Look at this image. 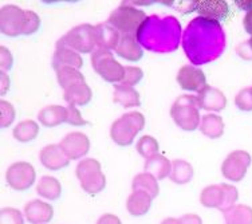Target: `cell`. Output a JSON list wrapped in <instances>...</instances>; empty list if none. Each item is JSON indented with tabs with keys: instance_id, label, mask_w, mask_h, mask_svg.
Listing matches in <instances>:
<instances>
[{
	"instance_id": "6da1fadb",
	"label": "cell",
	"mask_w": 252,
	"mask_h": 224,
	"mask_svg": "<svg viewBox=\"0 0 252 224\" xmlns=\"http://www.w3.org/2000/svg\"><path fill=\"white\" fill-rule=\"evenodd\" d=\"M181 46L194 66L214 62L225 49V32L218 20L197 16L183 31Z\"/></svg>"
},
{
	"instance_id": "7a4b0ae2",
	"label": "cell",
	"mask_w": 252,
	"mask_h": 224,
	"mask_svg": "<svg viewBox=\"0 0 252 224\" xmlns=\"http://www.w3.org/2000/svg\"><path fill=\"white\" fill-rule=\"evenodd\" d=\"M141 47L153 53H172L179 47L183 32L181 25L175 16L151 15L141 25L136 35Z\"/></svg>"
},
{
	"instance_id": "3957f363",
	"label": "cell",
	"mask_w": 252,
	"mask_h": 224,
	"mask_svg": "<svg viewBox=\"0 0 252 224\" xmlns=\"http://www.w3.org/2000/svg\"><path fill=\"white\" fill-rule=\"evenodd\" d=\"M200 103L197 96L184 94L177 97L172 107H170V117L173 118L176 125L181 128L185 132H193L200 127Z\"/></svg>"
},
{
	"instance_id": "277c9868",
	"label": "cell",
	"mask_w": 252,
	"mask_h": 224,
	"mask_svg": "<svg viewBox=\"0 0 252 224\" xmlns=\"http://www.w3.org/2000/svg\"><path fill=\"white\" fill-rule=\"evenodd\" d=\"M144 127H145V117L141 113H125L112 124L110 137L117 145L127 146L134 141L136 134L141 132Z\"/></svg>"
},
{
	"instance_id": "5b68a950",
	"label": "cell",
	"mask_w": 252,
	"mask_h": 224,
	"mask_svg": "<svg viewBox=\"0 0 252 224\" xmlns=\"http://www.w3.org/2000/svg\"><path fill=\"white\" fill-rule=\"evenodd\" d=\"M57 49L74 50L75 53H94L97 50V40H95V26L79 25L68 31L55 44Z\"/></svg>"
},
{
	"instance_id": "8992f818",
	"label": "cell",
	"mask_w": 252,
	"mask_h": 224,
	"mask_svg": "<svg viewBox=\"0 0 252 224\" xmlns=\"http://www.w3.org/2000/svg\"><path fill=\"white\" fill-rule=\"evenodd\" d=\"M146 18L148 15L144 11L122 3L110 14L106 23L113 26L121 35H137V31Z\"/></svg>"
},
{
	"instance_id": "52a82bcc",
	"label": "cell",
	"mask_w": 252,
	"mask_h": 224,
	"mask_svg": "<svg viewBox=\"0 0 252 224\" xmlns=\"http://www.w3.org/2000/svg\"><path fill=\"white\" fill-rule=\"evenodd\" d=\"M77 179L85 192L90 195H97L105 190L106 177L102 173L101 164L95 159H85L77 165Z\"/></svg>"
},
{
	"instance_id": "ba28073f",
	"label": "cell",
	"mask_w": 252,
	"mask_h": 224,
	"mask_svg": "<svg viewBox=\"0 0 252 224\" xmlns=\"http://www.w3.org/2000/svg\"><path fill=\"white\" fill-rule=\"evenodd\" d=\"M92 66L94 71L106 82H122L125 75V67L117 62L112 51L109 50H95L92 54Z\"/></svg>"
},
{
	"instance_id": "9c48e42d",
	"label": "cell",
	"mask_w": 252,
	"mask_h": 224,
	"mask_svg": "<svg viewBox=\"0 0 252 224\" xmlns=\"http://www.w3.org/2000/svg\"><path fill=\"white\" fill-rule=\"evenodd\" d=\"M27 12L14 4L3 5L0 10V30L7 36L25 35Z\"/></svg>"
},
{
	"instance_id": "30bf717a",
	"label": "cell",
	"mask_w": 252,
	"mask_h": 224,
	"mask_svg": "<svg viewBox=\"0 0 252 224\" xmlns=\"http://www.w3.org/2000/svg\"><path fill=\"white\" fill-rule=\"evenodd\" d=\"M35 179H36V172L34 166L26 161L14 162L5 172L7 184L15 191H27L34 184Z\"/></svg>"
},
{
	"instance_id": "8fae6325",
	"label": "cell",
	"mask_w": 252,
	"mask_h": 224,
	"mask_svg": "<svg viewBox=\"0 0 252 224\" xmlns=\"http://www.w3.org/2000/svg\"><path fill=\"white\" fill-rule=\"evenodd\" d=\"M251 164V156L246 151L231 152L221 164V173L231 181H242L246 177L248 166Z\"/></svg>"
},
{
	"instance_id": "7c38bea8",
	"label": "cell",
	"mask_w": 252,
	"mask_h": 224,
	"mask_svg": "<svg viewBox=\"0 0 252 224\" xmlns=\"http://www.w3.org/2000/svg\"><path fill=\"white\" fill-rule=\"evenodd\" d=\"M176 79L183 90L197 93V94L207 86V79H205V74L203 73V70L194 67L192 64H187L180 68Z\"/></svg>"
},
{
	"instance_id": "4fadbf2b",
	"label": "cell",
	"mask_w": 252,
	"mask_h": 224,
	"mask_svg": "<svg viewBox=\"0 0 252 224\" xmlns=\"http://www.w3.org/2000/svg\"><path fill=\"white\" fill-rule=\"evenodd\" d=\"M61 146L70 160H78L88 155L90 149V140L85 133L71 132L63 137Z\"/></svg>"
},
{
	"instance_id": "5bb4252c",
	"label": "cell",
	"mask_w": 252,
	"mask_h": 224,
	"mask_svg": "<svg viewBox=\"0 0 252 224\" xmlns=\"http://www.w3.org/2000/svg\"><path fill=\"white\" fill-rule=\"evenodd\" d=\"M39 160L44 168L50 171H59L70 164V159L63 152L61 144H50L39 153Z\"/></svg>"
},
{
	"instance_id": "9a60e30c",
	"label": "cell",
	"mask_w": 252,
	"mask_h": 224,
	"mask_svg": "<svg viewBox=\"0 0 252 224\" xmlns=\"http://www.w3.org/2000/svg\"><path fill=\"white\" fill-rule=\"evenodd\" d=\"M200 109L208 112H221L227 106V97L219 89L207 85L201 92L197 94Z\"/></svg>"
},
{
	"instance_id": "2e32d148",
	"label": "cell",
	"mask_w": 252,
	"mask_h": 224,
	"mask_svg": "<svg viewBox=\"0 0 252 224\" xmlns=\"http://www.w3.org/2000/svg\"><path fill=\"white\" fill-rule=\"evenodd\" d=\"M194 11L203 18L220 22L227 18L229 7L227 1L223 0H199L194 3Z\"/></svg>"
},
{
	"instance_id": "e0dca14e",
	"label": "cell",
	"mask_w": 252,
	"mask_h": 224,
	"mask_svg": "<svg viewBox=\"0 0 252 224\" xmlns=\"http://www.w3.org/2000/svg\"><path fill=\"white\" fill-rule=\"evenodd\" d=\"M25 216L31 224H46L53 219L54 210L49 203L35 199L25 205Z\"/></svg>"
},
{
	"instance_id": "ac0fdd59",
	"label": "cell",
	"mask_w": 252,
	"mask_h": 224,
	"mask_svg": "<svg viewBox=\"0 0 252 224\" xmlns=\"http://www.w3.org/2000/svg\"><path fill=\"white\" fill-rule=\"evenodd\" d=\"M95 40H97V50H116L121 34L109 23H101L95 26Z\"/></svg>"
},
{
	"instance_id": "d6986e66",
	"label": "cell",
	"mask_w": 252,
	"mask_h": 224,
	"mask_svg": "<svg viewBox=\"0 0 252 224\" xmlns=\"http://www.w3.org/2000/svg\"><path fill=\"white\" fill-rule=\"evenodd\" d=\"M114 51L118 57H121L126 61H131V62L140 61L144 55L142 47L138 43L136 35H121V40Z\"/></svg>"
},
{
	"instance_id": "ffe728a7",
	"label": "cell",
	"mask_w": 252,
	"mask_h": 224,
	"mask_svg": "<svg viewBox=\"0 0 252 224\" xmlns=\"http://www.w3.org/2000/svg\"><path fill=\"white\" fill-rule=\"evenodd\" d=\"M152 197L142 191H133L126 200V210L131 216H144L152 207Z\"/></svg>"
},
{
	"instance_id": "44dd1931",
	"label": "cell",
	"mask_w": 252,
	"mask_h": 224,
	"mask_svg": "<svg viewBox=\"0 0 252 224\" xmlns=\"http://www.w3.org/2000/svg\"><path fill=\"white\" fill-rule=\"evenodd\" d=\"M38 120L39 122H42L43 127H58L67 121V107L61 105H49L38 113Z\"/></svg>"
},
{
	"instance_id": "7402d4cb",
	"label": "cell",
	"mask_w": 252,
	"mask_h": 224,
	"mask_svg": "<svg viewBox=\"0 0 252 224\" xmlns=\"http://www.w3.org/2000/svg\"><path fill=\"white\" fill-rule=\"evenodd\" d=\"M82 64V57L71 49H57L53 55V68L55 71L61 67L81 68Z\"/></svg>"
},
{
	"instance_id": "603a6c76",
	"label": "cell",
	"mask_w": 252,
	"mask_h": 224,
	"mask_svg": "<svg viewBox=\"0 0 252 224\" xmlns=\"http://www.w3.org/2000/svg\"><path fill=\"white\" fill-rule=\"evenodd\" d=\"M146 173L155 176L157 180H164L165 177H169L172 172V162L162 155H156L145 161L144 165Z\"/></svg>"
},
{
	"instance_id": "cb8c5ba5",
	"label": "cell",
	"mask_w": 252,
	"mask_h": 224,
	"mask_svg": "<svg viewBox=\"0 0 252 224\" xmlns=\"http://www.w3.org/2000/svg\"><path fill=\"white\" fill-rule=\"evenodd\" d=\"M92 89L89 88L88 83L78 85V86H74V88L63 92V99L68 105H73V106H85L92 101Z\"/></svg>"
},
{
	"instance_id": "d4e9b609",
	"label": "cell",
	"mask_w": 252,
	"mask_h": 224,
	"mask_svg": "<svg viewBox=\"0 0 252 224\" xmlns=\"http://www.w3.org/2000/svg\"><path fill=\"white\" fill-rule=\"evenodd\" d=\"M114 102L120 103L124 107H136L140 106V94L136 89L126 86V85H116L113 93Z\"/></svg>"
},
{
	"instance_id": "484cf974",
	"label": "cell",
	"mask_w": 252,
	"mask_h": 224,
	"mask_svg": "<svg viewBox=\"0 0 252 224\" xmlns=\"http://www.w3.org/2000/svg\"><path fill=\"white\" fill-rule=\"evenodd\" d=\"M200 132L209 138H219L224 133L223 118L218 114H205L200 121Z\"/></svg>"
},
{
	"instance_id": "4316f807",
	"label": "cell",
	"mask_w": 252,
	"mask_h": 224,
	"mask_svg": "<svg viewBox=\"0 0 252 224\" xmlns=\"http://www.w3.org/2000/svg\"><path fill=\"white\" fill-rule=\"evenodd\" d=\"M131 190L133 191H142L148 195L151 196L152 199H155L158 195L160 192V188H158V180L156 179L155 176H152L151 173H140L137 175L134 179H133V183H131Z\"/></svg>"
},
{
	"instance_id": "83f0119b",
	"label": "cell",
	"mask_w": 252,
	"mask_h": 224,
	"mask_svg": "<svg viewBox=\"0 0 252 224\" xmlns=\"http://www.w3.org/2000/svg\"><path fill=\"white\" fill-rule=\"evenodd\" d=\"M36 192L40 197L47 200H57L62 193V185L53 176H43L36 185Z\"/></svg>"
},
{
	"instance_id": "f1b7e54d",
	"label": "cell",
	"mask_w": 252,
	"mask_h": 224,
	"mask_svg": "<svg viewBox=\"0 0 252 224\" xmlns=\"http://www.w3.org/2000/svg\"><path fill=\"white\" fill-rule=\"evenodd\" d=\"M57 79H58V83L63 90H68V89L74 88V86L86 83L83 74L75 67L58 68L57 70Z\"/></svg>"
},
{
	"instance_id": "f546056e",
	"label": "cell",
	"mask_w": 252,
	"mask_h": 224,
	"mask_svg": "<svg viewBox=\"0 0 252 224\" xmlns=\"http://www.w3.org/2000/svg\"><path fill=\"white\" fill-rule=\"evenodd\" d=\"M193 177V168L185 160H173L172 161V172L169 179L176 184H188Z\"/></svg>"
},
{
	"instance_id": "4dcf8cb0",
	"label": "cell",
	"mask_w": 252,
	"mask_h": 224,
	"mask_svg": "<svg viewBox=\"0 0 252 224\" xmlns=\"http://www.w3.org/2000/svg\"><path fill=\"white\" fill-rule=\"evenodd\" d=\"M227 224H252V208L244 204H235L224 212Z\"/></svg>"
},
{
	"instance_id": "1f68e13d",
	"label": "cell",
	"mask_w": 252,
	"mask_h": 224,
	"mask_svg": "<svg viewBox=\"0 0 252 224\" xmlns=\"http://www.w3.org/2000/svg\"><path fill=\"white\" fill-rule=\"evenodd\" d=\"M200 203L205 208H218L220 210L223 203V184L209 185L200 193Z\"/></svg>"
},
{
	"instance_id": "d6a6232c",
	"label": "cell",
	"mask_w": 252,
	"mask_h": 224,
	"mask_svg": "<svg viewBox=\"0 0 252 224\" xmlns=\"http://www.w3.org/2000/svg\"><path fill=\"white\" fill-rule=\"evenodd\" d=\"M15 140L19 142H30L36 138L39 133V125L32 120H25L19 122L14 129Z\"/></svg>"
},
{
	"instance_id": "836d02e7",
	"label": "cell",
	"mask_w": 252,
	"mask_h": 224,
	"mask_svg": "<svg viewBox=\"0 0 252 224\" xmlns=\"http://www.w3.org/2000/svg\"><path fill=\"white\" fill-rule=\"evenodd\" d=\"M137 152L140 153L141 156L145 157L146 160L151 157L158 155V142L155 137L152 136H142L137 142Z\"/></svg>"
},
{
	"instance_id": "e575fe53",
	"label": "cell",
	"mask_w": 252,
	"mask_h": 224,
	"mask_svg": "<svg viewBox=\"0 0 252 224\" xmlns=\"http://www.w3.org/2000/svg\"><path fill=\"white\" fill-rule=\"evenodd\" d=\"M239 197V192L236 190V187L229 184H223V203H221V207H220V211L221 212H225L229 208H232L236 200Z\"/></svg>"
},
{
	"instance_id": "d590c367",
	"label": "cell",
	"mask_w": 252,
	"mask_h": 224,
	"mask_svg": "<svg viewBox=\"0 0 252 224\" xmlns=\"http://www.w3.org/2000/svg\"><path fill=\"white\" fill-rule=\"evenodd\" d=\"M0 224H25V219L19 210L5 207L0 211Z\"/></svg>"
},
{
	"instance_id": "8d00e7d4",
	"label": "cell",
	"mask_w": 252,
	"mask_h": 224,
	"mask_svg": "<svg viewBox=\"0 0 252 224\" xmlns=\"http://www.w3.org/2000/svg\"><path fill=\"white\" fill-rule=\"evenodd\" d=\"M235 105L242 112H252V88L242 89L235 97Z\"/></svg>"
},
{
	"instance_id": "74e56055",
	"label": "cell",
	"mask_w": 252,
	"mask_h": 224,
	"mask_svg": "<svg viewBox=\"0 0 252 224\" xmlns=\"http://www.w3.org/2000/svg\"><path fill=\"white\" fill-rule=\"evenodd\" d=\"M144 77V71L140 67H134V66H127L125 67V75L122 79L121 85H126V86H136L137 83L141 82V79Z\"/></svg>"
},
{
	"instance_id": "f35d334b",
	"label": "cell",
	"mask_w": 252,
	"mask_h": 224,
	"mask_svg": "<svg viewBox=\"0 0 252 224\" xmlns=\"http://www.w3.org/2000/svg\"><path fill=\"white\" fill-rule=\"evenodd\" d=\"M0 121L1 128H8L15 120V107L8 101H0Z\"/></svg>"
},
{
	"instance_id": "ab89813d",
	"label": "cell",
	"mask_w": 252,
	"mask_h": 224,
	"mask_svg": "<svg viewBox=\"0 0 252 224\" xmlns=\"http://www.w3.org/2000/svg\"><path fill=\"white\" fill-rule=\"evenodd\" d=\"M26 12H27V23H26L25 35L35 34L40 27V19H39V16L35 14L34 11L26 10Z\"/></svg>"
},
{
	"instance_id": "60d3db41",
	"label": "cell",
	"mask_w": 252,
	"mask_h": 224,
	"mask_svg": "<svg viewBox=\"0 0 252 224\" xmlns=\"http://www.w3.org/2000/svg\"><path fill=\"white\" fill-rule=\"evenodd\" d=\"M66 122L70 125H75V127H82L86 124V121L81 116V112L78 110L77 106H73V105L67 106V121Z\"/></svg>"
},
{
	"instance_id": "b9f144b4",
	"label": "cell",
	"mask_w": 252,
	"mask_h": 224,
	"mask_svg": "<svg viewBox=\"0 0 252 224\" xmlns=\"http://www.w3.org/2000/svg\"><path fill=\"white\" fill-rule=\"evenodd\" d=\"M12 62H14V58H12V54L10 53V50L5 46H1V49H0V68H1V71L10 70L12 67Z\"/></svg>"
},
{
	"instance_id": "7bdbcfd3",
	"label": "cell",
	"mask_w": 252,
	"mask_h": 224,
	"mask_svg": "<svg viewBox=\"0 0 252 224\" xmlns=\"http://www.w3.org/2000/svg\"><path fill=\"white\" fill-rule=\"evenodd\" d=\"M179 224H203V220L199 215L185 214L179 219Z\"/></svg>"
},
{
	"instance_id": "ee69618b",
	"label": "cell",
	"mask_w": 252,
	"mask_h": 224,
	"mask_svg": "<svg viewBox=\"0 0 252 224\" xmlns=\"http://www.w3.org/2000/svg\"><path fill=\"white\" fill-rule=\"evenodd\" d=\"M97 224H122V222L120 220V218H117L116 215L105 214L98 219Z\"/></svg>"
},
{
	"instance_id": "f6af8a7d",
	"label": "cell",
	"mask_w": 252,
	"mask_h": 224,
	"mask_svg": "<svg viewBox=\"0 0 252 224\" xmlns=\"http://www.w3.org/2000/svg\"><path fill=\"white\" fill-rule=\"evenodd\" d=\"M243 27L246 30V32L252 36V10L247 11L246 15H244V18H243Z\"/></svg>"
},
{
	"instance_id": "bcb514c9",
	"label": "cell",
	"mask_w": 252,
	"mask_h": 224,
	"mask_svg": "<svg viewBox=\"0 0 252 224\" xmlns=\"http://www.w3.org/2000/svg\"><path fill=\"white\" fill-rule=\"evenodd\" d=\"M0 82H1V92H0V94L4 96L7 90L10 89V78L5 74V71H0Z\"/></svg>"
},
{
	"instance_id": "7dc6e473",
	"label": "cell",
	"mask_w": 252,
	"mask_h": 224,
	"mask_svg": "<svg viewBox=\"0 0 252 224\" xmlns=\"http://www.w3.org/2000/svg\"><path fill=\"white\" fill-rule=\"evenodd\" d=\"M235 4L238 5L239 8H243V10H247L251 11L252 10V0L251 1H244V0H238V1H235Z\"/></svg>"
},
{
	"instance_id": "c3c4849f",
	"label": "cell",
	"mask_w": 252,
	"mask_h": 224,
	"mask_svg": "<svg viewBox=\"0 0 252 224\" xmlns=\"http://www.w3.org/2000/svg\"><path fill=\"white\" fill-rule=\"evenodd\" d=\"M161 224H179V219H175V218H166L165 220H162Z\"/></svg>"
},
{
	"instance_id": "681fc988",
	"label": "cell",
	"mask_w": 252,
	"mask_h": 224,
	"mask_svg": "<svg viewBox=\"0 0 252 224\" xmlns=\"http://www.w3.org/2000/svg\"><path fill=\"white\" fill-rule=\"evenodd\" d=\"M247 43H248V46H250V49H251V51H252V36L247 40Z\"/></svg>"
}]
</instances>
